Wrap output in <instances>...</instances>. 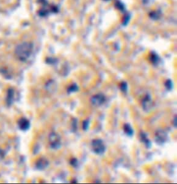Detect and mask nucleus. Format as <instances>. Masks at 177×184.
<instances>
[{
	"label": "nucleus",
	"mask_w": 177,
	"mask_h": 184,
	"mask_svg": "<svg viewBox=\"0 0 177 184\" xmlns=\"http://www.w3.org/2000/svg\"><path fill=\"white\" fill-rule=\"evenodd\" d=\"M120 89L122 90V92H124V93L126 92L127 89H128L127 84L125 82H122L120 85Z\"/></svg>",
	"instance_id": "15"
},
{
	"label": "nucleus",
	"mask_w": 177,
	"mask_h": 184,
	"mask_svg": "<svg viewBox=\"0 0 177 184\" xmlns=\"http://www.w3.org/2000/svg\"><path fill=\"white\" fill-rule=\"evenodd\" d=\"M5 157V152L3 150L0 148V161H1Z\"/></svg>",
	"instance_id": "19"
},
{
	"label": "nucleus",
	"mask_w": 177,
	"mask_h": 184,
	"mask_svg": "<svg viewBox=\"0 0 177 184\" xmlns=\"http://www.w3.org/2000/svg\"><path fill=\"white\" fill-rule=\"evenodd\" d=\"M92 148L97 155H103L106 150V147L101 139H94L92 142Z\"/></svg>",
	"instance_id": "2"
},
{
	"label": "nucleus",
	"mask_w": 177,
	"mask_h": 184,
	"mask_svg": "<svg viewBox=\"0 0 177 184\" xmlns=\"http://www.w3.org/2000/svg\"><path fill=\"white\" fill-rule=\"evenodd\" d=\"M165 87L167 90H171L173 89V83L170 79H167L165 82Z\"/></svg>",
	"instance_id": "14"
},
{
	"label": "nucleus",
	"mask_w": 177,
	"mask_h": 184,
	"mask_svg": "<svg viewBox=\"0 0 177 184\" xmlns=\"http://www.w3.org/2000/svg\"><path fill=\"white\" fill-rule=\"evenodd\" d=\"M149 60L152 63H153V65H157V64H158V63L159 61V56L157 54L152 52L150 55Z\"/></svg>",
	"instance_id": "12"
},
{
	"label": "nucleus",
	"mask_w": 177,
	"mask_h": 184,
	"mask_svg": "<svg viewBox=\"0 0 177 184\" xmlns=\"http://www.w3.org/2000/svg\"><path fill=\"white\" fill-rule=\"evenodd\" d=\"M153 103L151 96L149 94H146L142 100V106L143 110L146 112H148L151 110L152 108Z\"/></svg>",
	"instance_id": "5"
},
{
	"label": "nucleus",
	"mask_w": 177,
	"mask_h": 184,
	"mask_svg": "<svg viewBox=\"0 0 177 184\" xmlns=\"http://www.w3.org/2000/svg\"><path fill=\"white\" fill-rule=\"evenodd\" d=\"M89 127V120H86L83 122V128L84 130H87L88 128Z\"/></svg>",
	"instance_id": "16"
},
{
	"label": "nucleus",
	"mask_w": 177,
	"mask_h": 184,
	"mask_svg": "<svg viewBox=\"0 0 177 184\" xmlns=\"http://www.w3.org/2000/svg\"><path fill=\"white\" fill-rule=\"evenodd\" d=\"M14 94H15V91L14 89L11 88L7 90L6 101L8 106H11L14 102V96H15Z\"/></svg>",
	"instance_id": "8"
},
{
	"label": "nucleus",
	"mask_w": 177,
	"mask_h": 184,
	"mask_svg": "<svg viewBox=\"0 0 177 184\" xmlns=\"http://www.w3.org/2000/svg\"><path fill=\"white\" fill-rule=\"evenodd\" d=\"M174 125L175 127H177V115H175L174 119Z\"/></svg>",
	"instance_id": "20"
},
{
	"label": "nucleus",
	"mask_w": 177,
	"mask_h": 184,
	"mask_svg": "<svg viewBox=\"0 0 177 184\" xmlns=\"http://www.w3.org/2000/svg\"><path fill=\"white\" fill-rule=\"evenodd\" d=\"M49 165L48 161L45 158H41L36 163V167L40 170H43L46 169Z\"/></svg>",
	"instance_id": "9"
},
{
	"label": "nucleus",
	"mask_w": 177,
	"mask_h": 184,
	"mask_svg": "<svg viewBox=\"0 0 177 184\" xmlns=\"http://www.w3.org/2000/svg\"><path fill=\"white\" fill-rule=\"evenodd\" d=\"M17 124L19 129L22 131L28 130L30 128V125H31L30 120L25 117L20 118L18 120Z\"/></svg>",
	"instance_id": "7"
},
{
	"label": "nucleus",
	"mask_w": 177,
	"mask_h": 184,
	"mask_svg": "<svg viewBox=\"0 0 177 184\" xmlns=\"http://www.w3.org/2000/svg\"><path fill=\"white\" fill-rule=\"evenodd\" d=\"M70 163L71 165L73 166V167H76L78 166V160L76 158H72L71 160Z\"/></svg>",
	"instance_id": "17"
},
{
	"label": "nucleus",
	"mask_w": 177,
	"mask_h": 184,
	"mask_svg": "<svg viewBox=\"0 0 177 184\" xmlns=\"http://www.w3.org/2000/svg\"><path fill=\"white\" fill-rule=\"evenodd\" d=\"M78 89H79V88H78V85L76 84H73L68 88L67 92L68 93H73V92H77L78 90Z\"/></svg>",
	"instance_id": "13"
},
{
	"label": "nucleus",
	"mask_w": 177,
	"mask_h": 184,
	"mask_svg": "<svg viewBox=\"0 0 177 184\" xmlns=\"http://www.w3.org/2000/svg\"><path fill=\"white\" fill-rule=\"evenodd\" d=\"M140 139L142 143H143L145 146L148 148H150L151 147V142L148 139V138H147V136L146 135L145 133L142 132L140 134Z\"/></svg>",
	"instance_id": "10"
},
{
	"label": "nucleus",
	"mask_w": 177,
	"mask_h": 184,
	"mask_svg": "<svg viewBox=\"0 0 177 184\" xmlns=\"http://www.w3.org/2000/svg\"><path fill=\"white\" fill-rule=\"evenodd\" d=\"M91 103L95 106H100L106 101V97L102 93H98L93 96L90 99Z\"/></svg>",
	"instance_id": "4"
},
{
	"label": "nucleus",
	"mask_w": 177,
	"mask_h": 184,
	"mask_svg": "<svg viewBox=\"0 0 177 184\" xmlns=\"http://www.w3.org/2000/svg\"><path fill=\"white\" fill-rule=\"evenodd\" d=\"M150 16H151V17H152L153 18L158 19L159 17V13H158V12H152V13H151Z\"/></svg>",
	"instance_id": "18"
},
{
	"label": "nucleus",
	"mask_w": 177,
	"mask_h": 184,
	"mask_svg": "<svg viewBox=\"0 0 177 184\" xmlns=\"http://www.w3.org/2000/svg\"><path fill=\"white\" fill-rule=\"evenodd\" d=\"M33 51V46L29 42H24L18 44L15 49V54L21 61H26L31 56Z\"/></svg>",
	"instance_id": "1"
},
{
	"label": "nucleus",
	"mask_w": 177,
	"mask_h": 184,
	"mask_svg": "<svg viewBox=\"0 0 177 184\" xmlns=\"http://www.w3.org/2000/svg\"><path fill=\"white\" fill-rule=\"evenodd\" d=\"M167 134L163 130H158L155 134V141L159 144L165 143L167 139Z\"/></svg>",
	"instance_id": "6"
},
{
	"label": "nucleus",
	"mask_w": 177,
	"mask_h": 184,
	"mask_svg": "<svg viewBox=\"0 0 177 184\" xmlns=\"http://www.w3.org/2000/svg\"><path fill=\"white\" fill-rule=\"evenodd\" d=\"M49 143L52 148L57 150L61 147V139L60 136L55 132H52L49 135Z\"/></svg>",
	"instance_id": "3"
},
{
	"label": "nucleus",
	"mask_w": 177,
	"mask_h": 184,
	"mask_svg": "<svg viewBox=\"0 0 177 184\" xmlns=\"http://www.w3.org/2000/svg\"><path fill=\"white\" fill-rule=\"evenodd\" d=\"M124 130L125 133L128 136H132L134 134V130L129 123H126L124 125Z\"/></svg>",
	"instance_id": "11"
}]
</instances>
